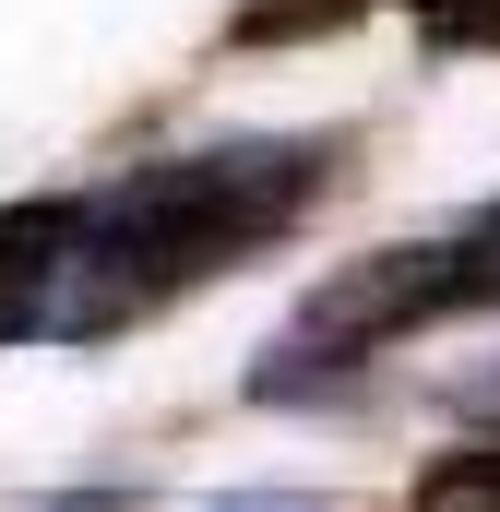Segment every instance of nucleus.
<instances>
[{
    "label": "nucleus",
    "mask_w": 500,
    "mask_h": 512,
    "mask_svg": "<svg viewBox=\"0 0 500 512\" xmlns=\"http://www.w3.org/2000/svg\"><path fill=\"white\" fill-rule=\"evenodd\" d=\"M334 155L310 131H227V143H191V155H155L108 191L72 203V239H60V274H48V346H96L143 310L191 298L203 274L274 251L310 203H322Z\"/></svg>",
    "instance_id": "f257e3e1"
},
{
    "label": "nucleus",
    "mask_w": 500,
    "mask_h": 512,
    "mask_svg": "<svg viewBox=\"0 0 500 512\" xmlns=\"http://www.w3.org/2000/svg\"><path fill=\"white\" fill-rule=\"evenodd\" d=\"M60 239H72V203H12V215H0V346H24V334L48 322Z\"/></svg>",
    "instance_id": "f03ea898"
},
{
    "label": "nucleus",
    "mask_w": 500,
    "mask_h": 512,
    "mask_svg": "<svg viewBox=\"0 0 500 512\" xmlns=\"http://www.w3.org/2000/svg\"><path fill=\"white\" fill-rule=\"evenodd\" d=\"M405 512H500V453H441L405 489Z\"/></svg>",
    "instance_id": "7ed1b4c3"
},
{
    "label": "nucleus",
    "mask_w": 500,
    "mask_h": 512,
    "mask_svg": "<svg viewBox=\"0 0 500 512\" xmlns=\"http://www.w3.org/2000/svg\"><path fill=\"white\" fill-rule=\"evenodd\" d=\"M417 24L441 48H500V0H417Z\"/></svg>",
    "instance_id": "20e7f679"
},
{
    "label": "nucleus",
    "mask_w": 500,
    "mask_h": 512,
    "mask_svg": "<svg viewBox=\"0 0 500 512\" xmlns=\"http://www.w3.org/2000/svg\"><path fill=\"white\" fill-rule=\"evenodd\" d=\"M441 405L477 417V429H500V346H489V358H465V370H441Z\"/></svg>",
    "instance_id": "39448f33"
},
{
    "label": "nucleus",
    "mask_w": 500,
    "mask_h": 512,
    "mask_svg": "<svg viewBox=\"0 0 500 512\" xmlns=\"http://www.w3.org/2000/svg\"><path fill=\"white\" fill-rule=\"evenodd\" d=\"M203 512H334L322 489H227V501H203Z\"/></svg>",
    "instance_id": "423d86ee"
}]
</instances>
